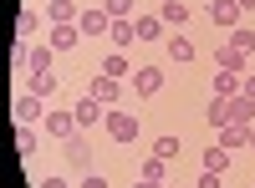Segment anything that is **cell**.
Returning <instances> with one entry per match:
<instances>
[{
	"mask_svg": "<svg viewBox=\"0 0 255 188\" xmlns=\"http://www.w3.org/2000/svg\"><path fill=\"white\" fill-rule=\"evenodd\" d=\"M102 127H108V137L113 142H138V117L133 112H123V107H108V117H102Z\"/></svg>",
	"mask_w": 255,
	"mask_h": 188,
	"instance_id": "cell-1",
	"label": "cell"
},
{
	"mask_svg": "<svg viewBox=\"0 0 255 188\" xmlns=\"http://www.w3.org/2000/svg\"><path fill=\"white\" fill-rule=\"evenodd\" d=\"M204 15L215 20L220 31H235V26H240V5H235V0H209V5H204Z\"/></svg>",
	"mask_w": 255,
	"mask_h": 188,
	"instance_id": "cell-2",
	"label": "cell"
},
{
	"mask_svg": "<svg viewBox=\"0 0 255 188\" xmlns=\"http://www.w3.org/2000/svg\"><path fill=\"white\" fill-rule=\"evenodd\" d=\"M108 26H113V15H108V10H82V15H77V31H82V41L108 36Z\"/></svg>",
	"mask_w": 255,
	"mask_h": 188,
	"instance_id": "cell-3",
	"label": "cell"
},
{
	"mask_svg": "<svg viewBox=\"0 0 255 188\" xmlns=\"http://www.w3.org/2000/svg\"><path fill=\"white\" fill-rule=\"evenodd\" d=\"M133 92L138 97H158L163 92V66H138L133 71Z\"/></svg>",
	"mask_w": 255,
	"mask_h": 188,
	"instance_id": "cell-4",
	"label": "cell"
},
{
	"mask_svg": "<svg viewBox=\"0 0 255 188\" xmlns=\"http://www.w3.org/2000/svg\"><path fill=\"white\" fill-rule=\"evenodd\" d=\"M72 117H77V127H97V122L108 117V107H102V102H97V97L87 92V97H82L77 107H72Z\"/></svg>",
	"mask_w": 255,
	"mask_h": 188,
	"instance_id": "cell-5",
	"label": "cell"
},
{
	"mask_svg": "<svg viewBox=\"0 0 255 188\" xmlns=\"http://www.w3.org/2000/svg\"><path fill=\"white\" fill-rule=\"evenodd\" d=\"M158 20H163V31H179V26H189V20H194V10H189L184 0H163Z\"/></svg>",
	"mask_w": 255,
	"mask_h": 188,
	"instance_id": "cell-6",
	"label": "cell"
},
{
	"mask_svg": "<svg viewBox=\"0 0 255 188\" xmlns=\"http://www.w3.org/2000/svg\"><path fill=\"white\" fill-rule=\"evenodd\" d=\"M215 142L225 153H240V148H250V127H240V122H230V127H220L215 132Z\"/></svg>",
	"mask_w": 255,
	"mask_h": 188,
	"instance_id": "cell-7",
	"label": "cell"
},
{
	"mask_svg": "<svg viewBox=\"0 0 255 188\" xmlns=\"http://www.w3.org/2000/svg\"><path fill=\"white\" fill-rule=\"evenodd\" d=\"M67 163L72 168H82V173H92V148H87V137H67Z\"/></svg>",
	"mask_w": 255,
	"mask_h": 188,
	"instance_id": "cell-8",
	"label": "cell"
},
{
	"mask_svg": "<svg viewBox=\"0 0 255 188\" xmlns=\"http://www.w3.org/2000/svg\"><path fill=\"white\" fill-rule=\"evenodd\" d=\"M51 51H77L82 46V31L77 26H51V41H46Z\"/></svg>",
	"mask_w": 255,
	"mask_h": 188,
	"instance_id": "cell-9",
	"label": "cell"
},
{
	"mask_svg": "<svg viewBox=\"0 0 255 188\" xmlns=\"http://www.w3.org/2000/svg\"><path fill=\"white\" fill-rule=\"evenodd\" d=\"M87 92H92V97L102 102V107H113V102L123 97V87H118V81H113V76H92V87H87Z\"/></svg>",
	"mask_w": 255,
	"mask_h": 188,
	"instance_id": "cell-10",
	"label": "cell"
},
{
	"mask_svg": "<svg viewBox=\"0 0 255 188\" xmlns=\"http://www.w3.org/2000/svg\"><path fill=\"white\" fill-rule=\"evenodd\" d=\"M215 66H220V71H235V76H245V51H235V46H220V51H215Z\"/></svg>",
	"mask_w": 255,
	"mask_h": 188,
	"instance_id": "cell-11",
	"label": "cell"
},
{
	"mask_svg": "<svg viewBox=\"0 0 255 188\" xmlns=\"http://www.w3.org/2000/svg\"><path fill=\"white\" fill-rule=\"evenodd\" d=\"M36 117H41V97H31V92L15 97V122H20V127H31Z\"/></svg>",
	"mask_w": 255,
	"mask_h": 188,
	"instance_id": "cell-12",
	"label": "cell"
},
{
	"mask_svg": "<svg viewBox=\"0 0 255 188\" xmlns=\"http://www.w3.org/2000/svg\"><path fill=\"white\" fill-rule=\"evenodd\" d=\"M204 173H220V178L230 173V153L220 148V142H209V148H204Z\"/></svg>",
	"mask_w": 255,
	"mask_h": 188,
	"instance_id": "cell-13",
	"label": "cell"
},
{
	"mask_svg": "<svg viewBox=\"0 0 255 188\" xmlns=\"http://www.w3.org/2000/svg\"><path fill=\"white\" fill-rule=\"evenodd\" d=\"M230 122L250 127V122H255V97H230Z\"/></svg>",
	"mask_w": 255,
	"mask_h": 188,
	"instance_id": "cell-14",
	"label": "cell"
},
{
	"mask_svg": "<svg viewBox=\"0 0 255 188\" xmlns=\"http://www.w3.org/2000/svg\"><path fill=\"white\" fill-rule=\"evenodd\" d=\"M46 132L51 137H72L77 132V117L72 112H46Z\"/></svg>",
	"mask_w": 255,
	"mask_h": 188,
	"instance_id": "cell-15",
	"label": "cell"
},
{
	"mask_svg": "<svg viewBox=\"0 0 255 188\" xmlns=\"http://www.w3.org/2000/svg\"><path fill=\"white\" fill-rule=\"evenodd\" d=\"M108 41H113L118 51H123V46H133V41H138V31H133V20H113V26H108Z\"/></svg>",
	"mask_w": 255,
	"mask_h": 188,
	"instance_id": "cell-16",
	"label": "cell"
},
{
	"mask_svg": "<svg viewBox=\"0 0 255 188\" xmlns=\"http://www.w3.org/2000/svg\"><path fill=\"white\" fill-rule=\"evenodd\" d=\"M77 5H72V0H51V26H77Z\"/></svg>",
	"mask_w": 255,
	"mask_h": 188,
	"instance_id": "cell-17",
	"label": "cell"
},
{
	"mask_svg": "<svg viewBox=\"0 0 255 188\" xmlns=\"http://www.w3.org/2000/svg\"><path fill=\"white\" fill-rule=\"evenodd\" d=\"M133 31H138V41H158V36H163V20H158V15H138Z\"/></svg>",
	"mask_w": 255,
	"mask_h": 188,
	"instance_id": "cell-18",
	"label": "cell"
},
{
	"mask_svg": "<svg viewBox=\"0 0 255 188\" xmlns=\"http://www.w3.org/2000/svg\"><path fill=\"white\" fill-rule=\"evenodd\" d=\"M215 97H240V76L235 71H215Z\"/></svg>",
	"mask_w": 255,
	"mask_h": 188,
	"instance_id": "cell-19",
	"label": "cell"
},
{
	"mask_svg": "<svg viewBox=\"0 0 255 188\" xmlns=\"http://www.w3.org/2000/svg\"><path fill=\"white\" fill-rule=\"evenodd\" d=\"M31 97H56V71H36L31 76Z\"/></svg>",
	"mask_w": 255,
	"mask_h": 188,
	"instance_id": "cell-20",
	"label": "cell"
},
{
	"mask_svg": "<svg viewBox=\"0 0 255 188\" xmlns=\"http://www.w3.org/2000/svg\"><path fill=\"white\" fill-rule=\"evenodd\" d=\"M102 76H113V81H123V76H128V56H123V51H113V56H102Z\"/></svg>",
	"mask_w": 255,
	"mask_h": 188,
	"instance_id": "cell-21",
	"label": "cell"
},
{
	"mask_svg": "<svg viewBox=\"0 0 255 188\" xmlns=\"http://www.w3.org/2000/svg\"><path fill=\"white\" fill-rule=\"evenodd\" d=\"M225 46H235V51H255V31H250V26H235Z\"/></svg>",
	"mask_w": 255,
	"mask_h": 188,
	"instance_id": "cell-22",
	"label": "cell"
},
{
	"mask_svg": "<svg viewBox=\"0 0 255 188\" xmlns=\"http://www.w3.org/2000/svg\"><path fill=\"white\" fill-rule=\"evenodd\" d=\"M15 153H20V158H31V153H36V132H31V127H20V122H15Z\"/></svg>",
	"mask_w": 255,
	"mask_h": 188,
	"instance_id": "cell-23",
	"label": "cell"
},
{
	"mask_svg": "<svg viewBox=\"0 0 255 188\" xmlns=\"http://www.w3.org/2000/svg\"><path fill=\"white\" fill-rule=\"evenodd\" d=\"M168 56H174V61H194L199 51H194V41H189V36H174V46H168Z\"/></svg>",
	"mask_w": 255,
	"mask_h": 188,
	"instance_id": "cell-24",
	"label": "cell"
},
{
	"mask_svg": "<svg viewBox=\"0 0 255 188\" xmlns=\"http://www.w3.org/2000/svg\"><path fill=\"white\" fill-rule=\"evenodd\" d=\"M102 10L113 20H133V0H102Z\"/></svg>",
	"mask_w": 255,
	"mask_h": 188,
	"instance_id": "cell-25",
	"label": "cell"
},
{
	"mask_svg": "<svg viewBox=\"0 0 255 188\" xmlns=\"http://www.w3.org/2000/svg\"><path fill=\"white\" fill-rule=\"evenodd\" d=\"M26 66H31V76H36V71H51V46H36Z\"/></svg>",
	"mask_w": 255,
	"mask_h": 188,
	"instance_id": "cell-26",
	"label": "cell"
},
{
	"mask_svg": "<svg viewBox=\"0 0 255 188\" xmlns=\"http://www.w3.org/2000/svg\"><path fill=\"white\" fill-rule=\"evenodd\" d=\"M138 178L143 183H163V158H148L143 168H138Z\"/></svg>",
	"mask_w": 255,
	"mask_h": 188,
	"instance_id": "cell-27",
	"label": "cell"
},
{
	"mask_svg": "<svg viewBox=\"0 0 255 188\" xmlns=\"http://www.w3.org/2000/svg\"><path fill=\"white\" fill-rule=\"evenodd\" d=\"M153 158H163V163L179 158V137H158V142H153Z\"/></svg>",
	"mask_w": 255,
	"mask_h": 188,
	"instance_id": "cell-28",
	"label": "cell"
},
{
	"mask_svg": "<svg viewBox=\"0 0 255 188\" xmlns=\"http://www.w3.org/2000/svg\"><path fill=\"white\" fill-rule=\"evenodd\" d=\"M26 61H31V51H26V36H15V41H10V66H26Z\"/></svg>",
	"mask_w": 255,
	"mask_h": 188,
	"instance_id": "cell-29",
	"label": "cell"
},
{
	"mask_svg": "<svg viewBox=\"0 0 255 188\" xmlns=\"http://www.w3.org/2000/svg\"><path fill=\"white\" fill-rule=\"evenodd\" d=\"M31 31H36V10H20L15 15V36H31Z\"/></svg>",
	"mask_w": 255,
	"mask_h": 188,
	"instance_id": "cell-30",
	"label": "cell"
},
{
	"mask_svg": "<svg viewBox=\"0 0 255 188\" xmlns=\"http://www.w3.org/2000/svg\"><path fill=\"white\" fill-rule=\"evenodd\" d=\"M240 97H255V71H245V76H240Z\"/></svg>",
	"mask_w": 255,
	"mask_h": 188,
	"instance_id": "cell-31",
	"label": "cell"
},
{
	"mask_svg": "<svg viewBox=\"0 0 255 188\" xmlns=\"http://www.w3.org/2000/svg\"><path fill=\"white\" fill-rule=\"evenodd\" d=\"M82 188H108V178H97V173H87V178H82Z\"/></svg>",
	"mask_w": 255,
	"mask_h": 188,
	"instance_id": "cell-32",
	"label": "cell"
},
{
	"mask_svg": "<svg viewBox=\"0 0 255 188\" xmlns=\"http://www.w3.org/2000/svg\"><path fill=\"white\" fill-rule=\"evenodd\" d=\"M199 188H220V173H204V178H199Z\"/></svg>",
	"mask_w": 255,
	"mask_h": 188,
	"instance_id": "cell-33",
	"label": "cell"
},
{
	"mask_svg": "<svg viewBox=\"0 0 255 188\" xmlns=\"http://www.w3.org/2000/svg\"><path fill=\"white\" fill-rule=\"evenodd\" d=\"M235 5H240V15H255V0H235Z\"/></svg>",
	"mask_w": 255,
	"mask_h": 188,
	"instance_id": "cell-34",
	"label": "cell"
},
{
	"mask_svg": "<svg viewBox=\"0 0 255 188\" xmlns=\"http://www.w3.org/2000/svg\"><path fill=\"white\" fill-rule=\"evenodd\" d=\"M41 188H67V183H61V178H41Z\"/></svg>",
	"mask_w": 255,
	"mask_h": 188,
	"instance_id": "cell-35",
	"label": "cell"
},
{
	"mask_svg": "<svg viewBox=\"0 0 255 188\" xmlns=\"http://www.w3.org/2000/svg\"><path fill=\"white\" fill-rule=\"evenodd\" d=\"M133 188H163V183H143V178H138V183H133Z\"/></svg>",
	"mask_w": 255,
	"mask_h": 188,
	"instance_id": "cell-36",
	"label": "cell"
},
{
	"mask_svg": "<svg viewBox=\"0 0 255 188\" xmlns=\"http://www.w3.org/2000/svg\"><path fill=\"white\" fill-rule=\"evenodd\" d=\"M250 153H255V122H250Z\"/></svg>",
	"mask_w": 255,
	"mask_h": 188,
	"instance_id": "cell-37",
	"label": "cell"
},
{
	"mask_svg": "<svg viewBox=\"0 0 255 188\" xmlns=\"http://www.w3.org/2000/svg\"><path fill=\"white\" fill-rule=\"evenodd\" d=\"M163 188H174V183H163Z\"/></svg>",
	"mask_w": 255,
	"mask_h": 188,
	"instance_id": "cell-38",
	"label": "cell"
}]
</instances>
